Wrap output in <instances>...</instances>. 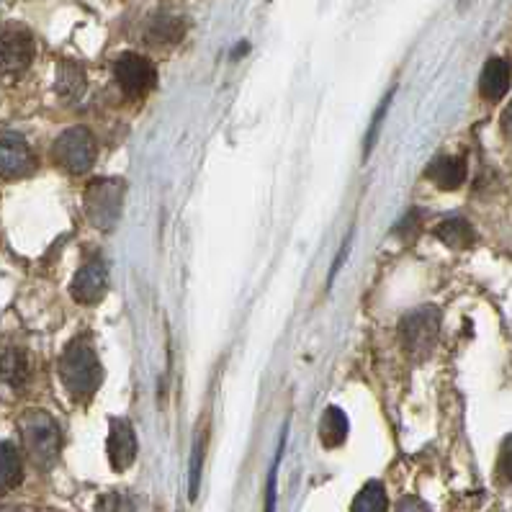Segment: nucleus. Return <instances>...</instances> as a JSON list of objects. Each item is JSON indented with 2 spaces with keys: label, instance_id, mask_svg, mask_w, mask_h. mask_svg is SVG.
<instances>
[{
  "label": "nucleus",
  "instance_id": "ddd939ff",
  "mask_svg": "<svg viewBox=\"0 0 512 512\" xmlns=\"http://www.w3.org/2000/svg\"><path fill=\"white\" fill-rule=\"evenodd\" d=\"M510 62L500 60V57H492V60L484 65L482 80H479V88H482V96L489 101H500L507 91H510Z\"/></svg>",
  "mask_w": 512,
  "mask_h": 512
},
{
  "label": "nucleus",
  "instance_id": "2eb2a0df",
  "mask_svg": "<svg viewBox=\"0 0 512 512\" xmlns=\"http://www.w3.org/2000/svg\"><path fill=\"white\" fill-rule=\"evenodd\" d=\"M348 438V417L340 407H327V412L320 420V440L327 448L343 446Z\"/></svg>",
  "mask_w": 512,
  "mask_h": 512
},
{
  "label": "nucleus",
  "instance_id": "39448f33",
  "mask_svg": "<svg viewBox=\"0 0 512 512\" xmlns=\"http://www.w3.org/2000/svg\"><path fill=\"white\" fill-rule=\"evenodd\" d=\"M52 157L67 170V173H88L96 160V142L85 127H73L57 137L52 147Z\"/></svg>",
  "mask_w": 512,
  "mask_h": 512
},
{
  "label": "nucleus",
  "instance_id": "b1692460",
  "mask_svg": "<svg viewBox=\"0 0 512 512\" xmlns=\"http://www.w3.org/2000/svg\"><path fill=\"white\" fill-rule=\"evenodd\" d=\"M0 512H19V510H13V507H0Z\"/></svg>",
  "mask_w": 512,
  "mask_h": 512
},
{
  "label": "nucleus",
  "instance_id": "a211bd4d",
  "mask_svg": "<svg viewBox=\"0 0 512 512\" xmlns=\"http://www.w3.org/2000/svg\"><path fill=\"white\" fill-rule=\"evenodd\" d=\"M386 489L381 482H368L353 502V512H386Z\"/></svg>",
  "mask_w": 512,
  "mask_h": 512
},
{
  "label": "nucleus",
  "instance_id": "20e7f679",
  "mask_svg": "<svg viewBox=\"0 0 512 512\" xmlns=\"http://www.w3.org/2000/svg\"><path fill=\"white\" fill-rule=\"evenodd\" d=\"M121 201H124V183L119 178H101L85 191V211L93 227L111 229L119 222Z\"/></svg>",
  "mask_w": 512,
  "mask_h": 512
},
{
  "label": "nucleus",
  "instance_id": "6e6552de",
  "mask_svg": "<svg viewBox=\"0 0 512 512\" xmlns=\"http://www.w3.org/2000/svg\"><path fill=\"white\" fill-rule=\"evenodd\" d=\"M34 168H37V160L29 142L16 132H0V175L16 181L34 173Z\"/></svg>",
  "mask_w": 512,
  "mask_h": 512
},
{
  "label": "nucleus",
  "instance_id": "4be33fe9",
  "mask_svg": "<svg viewBox=\"0 0 512 512\" xmlns=\"http://www.w3.org/2000/svg\"><path fill=\"white\" fill-rule=\"evenodd\" d=\"M397 512H430V507L422 500H417V497H404V500L399 502Z\"/></svg>",
  "mask_w": 512,
  "mask_h": 512
},
{
  "label": "nucleus",
  "instance_id": "0eeeda50",
  "mask_svg": "<svg viewBox=\"0 0 512 512\" xmlns=\"http://www.w3.org/2000/svg\"><path fill=\"white\" fill-rule=\"evenodd\" d=\"M114 75L119 88L127 96H145L157 85V70L147 57L134 55V52H124L116 60Z\"/></svg>",
  "mask_w": 512,
  "mask_h": 512
},
{
  "label": "nucleus",
  "instance_id": "4468645a",
  "mask_svg": "<svg viewBox=\"0 0 512 512\" xmlns=\"http://www.w3.org/2000/svg\"><path fill=\"white\" fill-rule=\"evenodd\" d=\"M21 479H24V466L19 451L11 443H0V494L19 487Z\"/></svg>",
  "mask_w": 512,
  "mask_h": 512
},
{
  "label": "nucleus",
  "instance_id": "423d86ee",
  "mask_svg": "<svg viewBox=\"0 0 512 512\" xmlns=\"http://www.w3.org/2000/svg\"><path fill=\"white\" fill-rule=\"evenodd\" d=\"M438 312L430 307L417 309V312L407 314L402 320V343L404 350L410 353L415 361L428 358L435 348V340H438Z\"/></svg>",
  "mask_w": 512,
  "mask_h": 512
},
{
  "label": "nucleus",
  "instance_id": "9d476101",
  "mask_svg": "<svg viewBox=\"0 0 512 512\" xmlns=\"http://www.w3.org/2000/svg\"><path fill=\"white\" fill-rule=\"evenodd\" d=\"M29 381V358L21 348H0V392H21Z\"/></svg>",
  "mask_w": 512,
  "mask_h": 512
},
{
  "label": "nucleus",
  "instance_id": "7ed1b4c3",
  "mask_svg": "<svg viewBox=\"0 0 512 512\" xmlns=\"http://www.w3.org/2000/svg\"><path fill=\"white\" fill-rule=\"evenodd\" d=\"M34 39L21 26L0 31V85L16 83L34 62Z\"/></svg>",
  "mask_w": 512,
  "mask_h": 512
},
{
  "label": "nucleus",
  "instance_id": "aec40b11",
  "mask_svg": "<svg viewBox=\"0 0 512 512\" xmlns=\"http://www.w3.org/2000/svg\"><path fill=\"white\" fill-rule=\"evenodd\" d=\"M201 443H196L193 448V458H191V482H188V497L196 500L199 497V479H201Z\"/></svg>",
  "mask_w": 512,
  "mask_h": 512
},
{
  "label": "nucleus",
  "instance_id": "f8f14e48",
  "mask_svg": "<svg viewBox=\"0 0 512 512\" xmlns=\"http://www.w3.org/2000/svg\"><path fill=\"white\" fill-rule=\"evenodd\" d=\"M428 178L443 191H456L466 181V160L453 155L435 157L428 168Z\"/></svg>",
  "mask_w": 512,
  "mask_h": 512
},
{
  "label": "nucleus",
  "instance_id": "f257e3e1",
  "mask_svg": "<svg viewBox=\"0 0 512 512\" xmlns=\"http://www.w3.org/2000/svg\"><path fill=\"white\" fill-rule=\"evenodd\" d=\"M60 376L67 392L78 399L91 397L101 386V363L88 340H73L67 345L60 358Z\"/></svg>",
  "mask_w": 512,
  "mask_h": 512
},
{
  "label": "nucleus",
  "instance_id": "f03ea898",
  "mask_svg": "<svg viewBox=\"0 0 512 512\" xmlns=\"http://www.w3.org/2000/svg\"><path fill=\"white\" fill-rule=\"evenodd\" d=\"M21 438L29 458L39 469H49L60 453V428L55 417L42 410H29L21 417Z\"/></svg>",
  "mask_w": 512,
  "mask_h": 512
},
{
  "label": "nucleus",
  "instance_id": "dca6fc26",
  "mask_svg": "<svg viewBox=\"0 0 512 512\" xmlns=\"http://www.w3.org/2000/svg\"><path fill=\"white\" fill-rule=\"evenodd\" d=\"M435 237H438L440 242H446L448 247L461 250V247H469L471 242H474V229H471V224L466 222V219L453 217L435 227Z\"/></svg>",
  "mask_w": 512,
  "mask_h": 512
},
{
  "label": "nucleus",
  "instance_id": "1a4fd4ad",
  "mask_svg": "<svg viewBox=\"0 0 512 512\" xmlns=\"http://www.w3.org/2000/svg\"><path fill=\"white\" fill-rule=\"evenodd\" d=\"M106 291H109V271L101 260H91L88 266L80 268L73 278V286H70V294L80 304L101 302Z\"/></svg>",
  "mask_w": 512,
  "mask_h": 512
},
{
  "label": "nucleus",
  "instance_id": "5701e85b",
  "mask_svg": "<svg viewBox=\"0 0 512 512\" xmlns=\"http://www.w3.org/2000/svg\"><path fill=\"white\" fill-rule=\"evenodd\" d=\"M502 129H505L507 137L512 139V101H510V106L505 109V114H502Z\"/></svg>",
  "mask_w": 512,
  "mask_h": 512
},
{
  "label": "nucleus",
  "instance_id": "6ab92c4d",
  "mask_svg": "<svg viewBox=\"0 0 512 512\" xmlns=\"http://www.w3.org/2000/svg\"><path fill=\"white\" fill-rule=\"evenodd\" d=\"M96 512H134V505L127 494L109 492V494H103L101 500H98Z\"/></svg>",
  "mask_w": 512,
  "mask_h": 512
},
{
  "label": "nucleus",
  "instance_id": "f3484780",
  "mask_svg": "<svg viewBox=\"0 0 512 512\" xmlns=\"http://www.w3.org/2000/svg\"><path fill=\"white\" fill-rule=\"evenodd\" d=\"M85 91V75L80 70V65L73 62H65L60 67V75H57V93H60L65 101H78Z\"/></svg>",
  "mask_w": 512,
  "mask_h": 512
},
{
  "label": "nucleus",
  "instance_id": "9b49d317",
  "mask_svg": "<svg viewBox=\"0 0 512 512\" xmlns=\"http://www.w3.org/2000/svg\"><path fill=\"white\" fill-rule=\"evenodd\" d=\"M137 458V435L127 420L111 422L109 461L116 471H127Z\"/></svg>",
  "mask_w": 512,
  "mask_h": 512
},
{
  "label": "nucleus",
  "instance_id": "412c9836",
  "mask_svg": "<svg viewBox=\"0 0 512 512\" xmlns=\"http://www.w3.org/2000/svg\"><path fill=\"white\" fill-rule=\"evenodd\" d=\"M500 471H502V476H505L507 482H512V435L505 440V446H502Z\"/></svg>",
  "mask_w": 512,
  "mask_h": 512
}]
</instances>
